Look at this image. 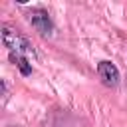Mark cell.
Here are the masks:
<instances>
[{
    "instance_id": "277c9868",
    "label": "cell",
    "mask_w": 127,
    "mask_h": 127,
    "mask_svg": "<svg viewBox=\"0 0 127 127\" xmlns=\"http://www.w3.org/2000/svg\"><path fill=\"white\" fill-rule=\"evenodd\" d=\"M10 60L20 67V71H22L24 75H30V73H32V65H30L28 58H24V56H16V54H10Z\"/></svg>"
},
{
    "instance_id": "6da1fadb",
    "label": "cell",
    "mask_w": 127,
    "mask_h": 127,
    "mask_svg": "<svg viewBox=\"0 0 127 127\" xmlns=\"http://www.w3.org/2000/svg\"><path fill=\"white\" fill-rule=\"evenodd\" d=\"M2 42L4 46L10 50V54H16V56H24V58H34L36 52H34V46L16 30L8 28V26H2Z\"/></svg>"
},
{
    "instance_id": "3957f363",
    "label": "cell",
    "mask_w": 127,
    "mask_h": 127,
    "mask_svg": "<svg viewBox=\"0 0 127 127\" xmlns=\"http://www.w3.org/2000/svg\"><path fill=\"white\" fill-rule=\"evenodd\" d=\"M97 73H99V79L109 87H115L119 83V69L111 62H99L97 64Z\"/></svg>"
},
{
    "instance_id": "7a4b0ae2",
    "label": "cell",
    "mask_w": 127,
    "mask_h": 127,
    "mask_svg": "<svg viewBox=\"0 0 127 127\" xmlns=\"http://www.w3.org/2000/svg\"><path fill=\"white\" fill-rule=\"evenodd\" d=\"M28 20H30V24L42 34V36H50L52 34V30H54V26H52V20H50V16H48V12H44V10H32L30 14H28Z\"/></svg>"
}]
</instances>
